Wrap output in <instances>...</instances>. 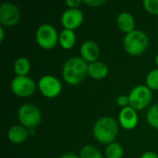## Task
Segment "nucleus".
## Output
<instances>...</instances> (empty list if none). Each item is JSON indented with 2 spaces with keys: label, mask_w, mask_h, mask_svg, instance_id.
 Masks as SVG:
<instances>
[{
  "label": "nucleus",
  "mask_w": 158,
  "mask_h": 158,
  "mask_svg": "<svg viewBox=\"0 0 158 158\" xmlns=\"http://www.w3.org/2000/svg\"><path fill=\"white\" fill-rule=\"evenodd\" d=\"M60 21L64 29L74 31L83 22V13L80 8H68L63 12Z\"/></svg>",
  "instance_id": "10"
},
{
  "label": "nucleus",
  "mask_w": 158,
  "mask_h": 158,
  "mask_svg": "<svg viewBox=\"0 0 158 158\" xmlns=\"http://www.w3.org/2000/svg\"><path fill=\"white\" fill-rule=\"evenodd\" d=\"M139 121L137 111L131 106H127L121 108L118 114V123L119 125L127 131H131L136 128Z\"/></svg>",
  "instance_id": "11"
},
{
  "label": "nucleus",
  "mask_w": 158,
  "mask_h": 158,
  "mask_svg": "<svg viewBox=\"0 0 158 158\" xmlns=\"http://www.w3.org/2000/svg\"><path fill=\"white\" fill-rule=\"evenodd\" d=\"M149 45L148 35L139 30H134L133 31L125 34L123 38V47L124 50L131 56H140L143 55Z\"/></svg>",
  "instance_id": "3"
},
{
  "label": "nucleus",
  "mask_w": 158,
  "mask_h": 158,
  "mask_svg": "<svg viewBox=\"0 0 158 158\" xmlns=\"http://www.w3.org/2000/svg\"><path fill=\"white\" fill-rule=\"evenodd\" d=\"M81 57L88 64L98 61L100 56V48L98 44L94 41H85L82 43L80 48Z\"/></svg>",
  "instance_id": "12"
},
{
  "label": "nucleus",
  "mask_w": 158,
  "mask_h": 158,
  "mask_svg": "<svg viewBox=\"0 0 158 158\" xmlns=\"http://www.w3.org/2000/svg\"><path fill=\"white\" fill-rule=\"evenodd\" d=\"M155 62H156V65L157 66V69H158V55L156 56V58H155Z\"/></svg>",
  "instance_id": "29"
},
{
  "label": "nucleus",
  "mask_w": 158,
  "mask_h": 158,
  "mask_svg": "<svg viewBox=\"0 0 158 158\" xmlns=\"http://www.w3.org/2000/svg\"><path fill=\"white\" fill-rule=\"evenodd\" d=\"M38 89L44 97L56 98L62 91V83L52 75H44L38 81Z\"/></svg>",
  "instance_id": "8"
},
{
  "label": "nucleus",
  "mask_w": 158,
  "mask_h": 158,
  "mask_svg": "<svg viewBox=\"0 0 158 158\" xmlns=\"http://www.w3.org/2000/svg\"><path fill=\"white\" fill-rule=\"evenodd\" d=\"M80 158H103L102 153L94 145H85L81 148Z\"/></svg>",
  "instance_id": "20"
},
{
  "label": "nucleus",
  "mask_w": 158,
  "mask_h": 158,
  "mask_svg": "<svg viewBox=\"0 0 158 158\" xmlns=\"http://www.w3.org/2000/svg\"><path fill=\"white\" fill-rule=\"evenodd\" d=\"M82 2L81 0H67L65 2L66 6H69V8H78Z\"/></svg>",
  "instance_id": "25"
},
{
  "label": "nucleus",
  "mask_w": 158,
  "mask_h": 158,
  "mask_svg": "<svg viewBox=\"0 0 158 158\" xmlns=\"http://www.w3.org/2000/svg\"><path fill=\"white\" fill-rule=\"evenodd\" d=\"M117 24L118 29L125 34L135 30V19L130 12H121L117 18Z\"/></svg>",
  "instance_id": "14"
},
{
  "label": "nucleus",
  "mask_w": 158,
  "mask_h": 158,
  "mask_svg": "<svg viewBox=\"0 0 158 158\" xmlns=\"http://www.w3.org/2000/svg\"><path fill=\"white\" fill-rule=\"evenodd\" d=\"M117 104L118 106H121L122 108L127 107L130 106V99H129V95H125V94H121L117 98Z\"/></svg>",
  "instance_id": "23"
},
{
  "label": "nucleus",
  "mask_w": 158,
  "mask_h": 158,
  "mask_svg": "<svg viewBox=\"0 0 158 158\" xmlns=\"http://www.w3.org/2000/svg\"><path fill=\"white\" fill-rule=\"evenodd\" d=\"M29 136L28 130L22 125H14L10 127L7 131L8 140L15 144H20L24 143Z\"/></svg>",
  "instance_id": "13"
},
{
  "label": "nucleus",
  "mask_w": 158,
  "mask_h": 158,
  "mask_svg": "<svg viewBox=\"0 0 158 158\" xmlns=\"http://www.w3.org/2000/svg\"><path fill=\"white\" fill-rule=\"evenodd\" d=\"M145 83L151 91H158V69L151 70L147 74Z\"/></svg>",
  "instance_id": "21"
},
{
  "label": "nucleus",
  "mask_w": 158,
  "mask_h": 158,
  "mask_svg": "<svg viewBox=\"0 0 158 158\" xmlns=\"http://www.w3.org/2000/svg\"><path fill=\"white\" fill-rule=\"evenodd\" d=\"M143 5L148 13L152 15H158V0H144Z\"/></svg>",
  "instance_id": "22"
},
{
  "label": "nucleus",
  "mask_w": 158,
  "mask_h": 158,
  "mask_svg": "<svg viewBox=\"0 0 158 158\" xmlns=\"http://www.w3.org/2000/svg\"><path fill=\"white\" fill-rule=\"evenodd\" d=\"M141 158H158V155L155 152H145L142 155Z\"/></svg>",
  "instance_id": "26"
},
{
  "label": "nucleus",
  "mask_w": 158,
  "mask_h": 158,
  "mask_svg": "<svg viewBox=\"0 0 158 158\" xmlns=\"http://www.w3.org/2000/svg\"><path fill=\"white\" fill-rule=\"evenodd\" d=\"M4 38H5L4 28H3V26H0V43H2L4 41Z\"/></svg>",
  "instance_id": "28"
},
{
  "label": "nucleus",
  "mask_w": 158,
  "mask_h": 158,
  "mask_svg": "<svg viewBox=\"0 0 158 158\" xmlns=\"http://www.w3.org/2000/svg\"><path fill=\"white\" fill-rule=\"evenodd\" d=\"M59 44L66 50L71 49L76 44V33L74 31L64 29L59 33Z\"/></svg>",
  "instance_id": "16"
},
{
  "label": "nucleus",
  "mask_w": 158,
  "mask_h": 158,
  "mask_svg": "<svg viewBox=\"0 0 158 158\" xmlns=\"http://www.w3.org/2000/svg\"><path fill=\"white\" fill-rule=\"evenodd\" d=\"M13 69L16 76H27L31 70L30 60L25 56H19L14 62Z\"/></svg>",
  "instance_id": "17"
},
{
  "label": "nucleus",
  "mask_w": 158,
  "mask_h": 158,
  "mask_svg": "<svg viewBox=\"0 0 158 158\" xmlns=\"http://www.w3.org/2000/svg\"><path fill=\"white\" fill-rule=\"evenodd\" d=\"M93 134L97 142L108 145L114 143L118 137V123L112 117L100 118L93 127Z\"/></svg>",
  "instance_id": "2"
},
{
  "label": "nucleus",
  "mask_w": 158,
  "mask_h": 158,
  "mask_svg": "<svg viewBox=\"0 0 158 158\" xmlns=\"http://www.w3.org/2000/svg\"><path fill=\"white\" fill-rule=\"evenodd\" d=\"M18 118L20 125L26 129L33 130L41 122L42 115L40 109L32 104H24L18 110Z\"/></svg>",
  "instance_id": "5"
},
{
  "label": "nucleus",
  "mask_w": 158,
  "mask_h": 158,
  "mask_svg": "<svg viewBox=\"0 0 158 158\" xmlns=\"http://www.w3.org/2000/svg\"><path fill=\"white\" fill-rule=\"evenodd\" d=\"M20 19V12L18 6L12 3H3L0 6V24L5 27L16 25Z\"/></svg>",
  "instance_id": "9"
},
{
  "label": "nucleus",
  "mask_w": 158,
  "mask_h": 158,
  "mask_svg": "<svg viewBox=\"0 0 158 158\" xmlns=\"http://www.w3.org/2000/svg\"><path fill=\"white\" fill-rule=\"evenodd\" d=\"M35 40L41 48L50 50L57 44L59 35L54 26L45 23L39 26L36 30Z\"/></svg>",
  "instance_id": "4"
},
{
  "label": "nucleus",
  "mask_w": 158,
  "mask_h": 158,
  "mask_svg": "<svg viewBox=\"0 0 158 158\" xmlns=\"http://www.w3.org/2000/svg\"><path fill=\"white\" fill-rule=\"evenodd\" d=\"M146 120L152 128L158 130V103L148 107L146 111Z\"/></svg>",
  "instance_id": "19"
},
{
  "label": "nucleus",
  "mask_w": 158,
  "mask_h": 158,
  "mask_svg": "<svg viewBox=\"0 0 158 158\" xmlns=\"http://www.w3.org/2000/svg\"><path fill=\"white\" fill-rule=\"evenodd\" d=\"M108 74V67L101 61H96L89 64L88 75L94 80L105 79Z\"/></svg>",
  "instance_id": "15"
},
{
  "label": "nucleus",
  "mask_w": 158,
  "mask_h": 158,
  "mask_svg": "<svg viewBox=\"0 0 158 158\" xmlns=\"http://www.w3.org/2000/svg\"><path fill=\"white\" fill-rule=\"evenodd\" d=\"M58 158H80V156L76 154H72V153H69V154H65L63 156H61Z\"/></svg>",
  "instance_id": "27"
},
{
  "label": "nucleus",
  "mask_w": 158,
  "mask_h": 158,
  "mask_svg": "<svg viewBox=\"0 0 158 158\" xmlns=\"http://www.w3.org/2000/svg\"><path fill=\"white\" fill-rule=\"evenodd\" d=\"M89 64L81 56H72L63 65L62 77L69 85H79L88 75Z\"/></svg>",
  "instance_id": "1"
},
{
  "label": "nucleus",
  "mask_w": 158,
  "mask_h": 158,
  "mask_svg": "<svg viewBox=\"0 0 158 158\" xmlns=\"http://www.w3.org/2000/svg\"><path fill=\"white\" fill-rule=\"evenodd\" d=\"M10 89L15 95L26 98L34 94L36 83L28 76H15L11 81Z\"/></svg>",
  "instance_id": "7"
},
{
  "label": "nucleus",
  "mask_w": 158,
  "mask_h": 158,
  "mask_svg": "<svg viewBox=\"0 0 158 158\" xmlns=\"http://www.w3.org/2000/svg\"><path fill=\"white\" fill-rule=\"evenodd\" d=\"M82 2L92 7H100L106 3L105 0H84Z\"/></svg>",
  "instance_id": "24"
},
{
  "label": "nucleus",
  "mask_w": 158,
  "mask_h": 158,
  "mask_svg": "<svg viewBox=\"0 0 158 158\" xmlns=\"http://www.w3.org/2000/svg\"><path fill=\"white\" fill-rule=\"evenodd\" d=\"M124 155V149L118 143H112L108 144L105 151V156L106 158H122Z\"/></svg>",
  "instance_id": "18"
},
{
  "label": "nucleus",
  "mask_w": 158,
  "mask_h": 158,
  "mask_svg": "<svg viewBox=\"0 0 158 158\" xmlns=\"http://www.w3.org/2000/svg\"><path fill=\"white\" fill-rule=\"evenodd\" d=\"M130 106L136 111H140L148 107L152 102V91L146 85L135 86L129 94Z\"/></svg>",
  "instance_id": "6"
}]
</instances>
